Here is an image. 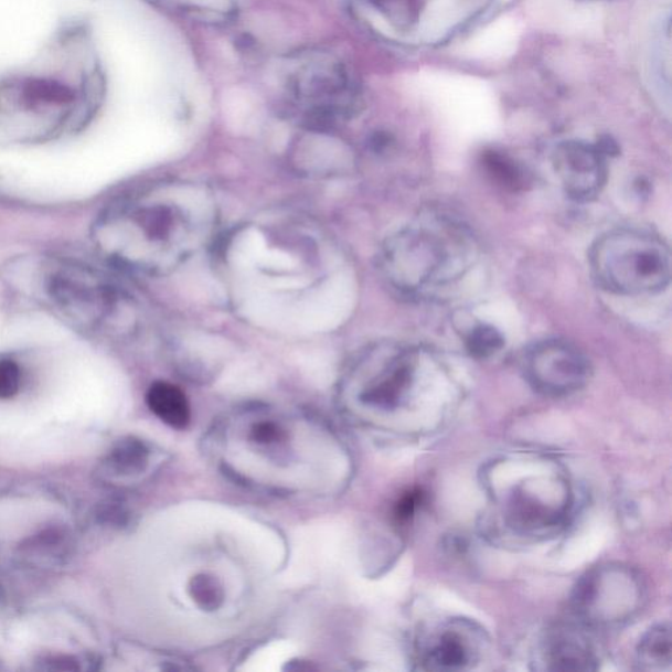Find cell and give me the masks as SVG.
I'll return each mask as SVG.
<instances>
[{
    "label": "cell",
    "instance_id": "cell-1",
    "mask_svg": "<svg viewBox=\"0 0 672 672\" xmlns=\"http://www.w3.org/2000/svg\"><path fill=\"white\" fill-rule=\"evenodd\" d=\"M476 256V241L466 226L433 214L398 235L387 262L398 286L418 292L459 280Z\"/></svg>",
    "mask_w": 672,
    "mask_h": 672
},
{
    "label": "cell",
    "instance_id": "cell-14",
    "mask_svg": "<svg viewBox=\"0 0 672 672\" xmlns=\"http://www.w3.org/2000/svg\"><path fill=\"white\" fill-rule=\"evenodd\" d=\"M484 164L490 174H493L502 184L516 186L523 182V172L509 158L490 152L484 157Z\"/></svg>",
    "mask_w": 672,
    "mask_h": 672
},
{
    "label": "cell",
    "instance_id": "cell-17",
    "mask_svg": "<svg viewBox=\"0 0 672 672\" xmlns=\"http://www.w3.org/2000/svg\"><path fill=\"white\" fill-rule=\"evenodd\" d=\"M255 439L260 442H267L276 439L277 428L274 425L263 424L254 428Z\"/></svg>",
    "mask_w": 672,
    "mask_h": 672
},
{
    "label": "cell",
    "instance_id": "cell-3",
    "mask_svg": "<svg viewBox=\"0 0 672 672\" xmlns=\"http://www.w3.org/2000/svg\"><path fill=\"white\" fill-rule=\"evenodd\" d=\"M78 106L75 89L50 76H25L0 87V138L41 141L71 125Z\"/></svg>",
    "mask_w": 672,
    "mask_h": 672
},
{
    "label": "cell",
    "instance_id": "cell-8",
    "mask_svg": "<svg viewBox=\"0 0 672 672\" xmlns=\"http://www.w3.org/2000/svg\"><path fill=\"white\" fill-rule=\"evenodd\" d=\"M546 662L552 670H591L593 651L582 637L573 632H558L546 642Z\"/></svg>",
    "mask_w": 672,
    "mask_h": 672
},
{
    "label": "cell",
    "instance_id": "cell-13",
    "mask_svg": "<svg viewBox=\"0 0 672 672\" xmlns=\"http://www.w3.org/2000/svg\"><path fill=\"white\" fill-rule=\"evenodd\" d=\"M372 2L399 26H408L417 22L422 11V0H372Z\"/></svg>",
    "mask_w": 672,
    "mask_h": 672
},
{
    "label": "cell",
    "instance_id": "cell-2",
    "mask_svg": "<svg viewBox=\"0 0 672 672\" xmlns=\"http://www.w3.org/2000/svg\"><path fill=\"white\" fill-rule=\"evenodd\" d=\"M590 266L600 287L626 296L660 292L671 277L668 245L636 228L602 235L591 248Z\"/></svg>",
    "mask_w": 672,
    "mask_h": 672
},
{
    "label": "cell",
    "instance_id": "cell-15",
    "mask_svg": "<svg viewBox=\"0 0 672 672\" xmlns=\"http://www.w3.org/2000/svg\"><path fill=\"white\" fill-rule=\"evenodd\" d=\"M22 385V371L12 360H0V399L15 397Z\"/></svg>",
    "mask_w": 672,
    "mask_h": 672
},
{
    "label": "cell",
    "instance_id": "cell-16",
    "mask_svg": "<svg viewBox=\"0 0 672 672\" xmlns=\"http://www.w3.org/2000/svg\"><path fill=\"white\" fill-rule=\"evenodd\" d=\"M422 499H424V494H422L419 490L410 491V493L402 497L396 509V516L398 521H408V519H410L415 514V511H417L419 508Z\"/></svg>",
    "mask_w": 672,
    "mask_h": 672
},
{
    "label": "cell",
    "instance_id": "cell-6",
    "mask_svg": "<svg viewBox=\"0 0 672 672\" xmlns=\"http://www.w3.org/2000/svg\"><path fill=\"white\" fill-rule=\"evenodd\" d=\"M481 641L480 633L468 622L446 623L426 640L422 662L426 670H466L480 654Z\"/></svg>",
    "mask_w": 672,
    "mask_h": 672
},
{
    "label": "cell",
    "instance_id": "cell-9",
    "mask_svg": "<svg viewBox=\"0 0 672 672\" xmlns=\"http://www.w3.org/2000/svg\"><path fill=\"white\" fill-rule=\"evenodd\" d=\"M640 661L650 668L660 666L671 662V634L668 626H658L650 629L640 646Z\"/></svg>",
    "mask_w": 672,
    "mask_h": 672
},
{
    "label": "cell",
    "instance_id": "cell-11",
    "mask_svg": "<svg viewBox=\"0 0 672 672\" xmlns=\"http://www.w3.org/2000/svg\"><path fill=\"white\" fill-rule=\"evenodd\" d=\"M190 593L193 601H196L198 606L205 609V611L217 609L224 600V591L220 582L206 574L193 577Z\"/></svg>",
    "mask_w": 672,
    "mask_h": 672
},
{
    "label": "cell",
    "instance_id": "cell-10",
    "mask_svg": "<svg viewBox=\"0 0 672 672\" xmlns=\"http://www.w3.org/2000/svg\"><path fill=\"white\" fill-rule=\"evenodd\" d=\"M148 450L142 442L128 439L121 441L110 455V462L122 474L140 472L147 466Z\"/></svg>",
    "mask_w": 672,
    "mask_h": 672
},
{
    "label": "cell",
    "instance_id": "cell-5",
    "mask_svg": "<svg viewBox=\"0 0 672 672\" xmlns=\"http://www.w3.org/2000/svg\"><path fill=\"white\" fill-rule=\"evenodd\" d=\"M557 172L567 196L577 201L597 198L607 182L606 154L595 145L579 141L561 143L553 156Z\"/></svg>",
    "mask_w": 672,
    "mask_h": 672
},
{
    "label": "cell",
    "instance_id": "cell-12",
    "mask_svg": "<svg viewBox=\"0 0 672 672\" xmlns=\"http://www.w3.org/2000/svg\"><path fill=\"white\" fill-rule=\"evenodd\" d=\"M467 345L470 355L484 359L493 356L498 351H501L504 345V339L497 329L491 328V326L481 324L470 332Z\"/></svg>",
    "mask_w": 672,
    "mask_h": 672
},
{
    "label": "cell",
    "instance_id": "cell-7",
    "mask_svg": "<svg viewBox=\"0 0 672 672\" xmlns=\"http://www.w3.org/2000/svg\"><path fill=\"white\" fill-rule=\"evenodd\" d=\"M147 402L150 410L163 424L175 429L189 427L191 420L189 399L177 385L163 383V381L152 384L148 392Z\"/></svg>",
    "mask_w": 672,
    "mask_h": 672
},
{
    "label": "cell",
    "instance_id": "cell-4",
    "mask_svg": "<svg viewBox=\"0 0 672 672\" xmlns=\"http://www.w3.org/2000/svg\"><path fill=\"white\" fill-rule=\"evenodd\" d=\"M524 366L532 386L554 397L579 391L591 373L584 352L563 341L533 345L526 353Z\"/></svg>",
    "mask_w": 672,
    "mask_h": 672
}]
</instances>
